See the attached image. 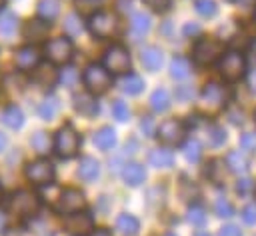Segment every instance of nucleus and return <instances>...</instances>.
<instances>
[{
    "label": "nucleus",
    "instance_id": "obj_47",
    "mask_svg": "<svg viewBox=\"0 0 256 236\" xmlns=\"http://www.w3.org/2000/svg\"><path fill=\"white\" fill-rule=\"evenodd\" d=\"M146 6H150L152 10H158V12H164V10H168V6H170V2L172 0H142Z\"/></svg>",
    "mask_w": 256,
    "mask_h": 236
},
{
    "label": "nucleus",
    "instance_id": "obj_59",
    "mask_svg": "<svg viewBox=\"0 0 256 236\" xmlns=\"http://www.w3.org/2000/svg\"><path fill=\"white\" fill-rule=\"evenodd\" d=\"M0 196H2V188H0Z\"/></svg>",
    "mask_w": 256,
    "mask_h": 236
},
{
    "label": "nucleus",
    "instance_id": "obj_25",
    "mask_svg": "<svg viewBox=\"0 0 256 236\" xmlns=\"http://www.w3.org/2000/svg\"><path fill=\"white\" fill-rule=\"evenodd\" d=\"M206 176H208V180H210V182H214V184H222V182H224V178H226L224 160H218V158L210 160V162H208V166H206Z\"/></svg>",
    "mask_w": 256,
    "mask_h": 236
},
{
    "label": "nucleus",
    "instance_id": "obj_53",
    "mask_svg": "<svg viewBox=\"0 0 256 236\" xmlns=\"http://www.w3.org/2000/svg\"><path fill=\"white\" fill-rule=\"evenodd\" d=\"M90 236H112L108 230H104V228H98V230H94Z\"/></svg>",
    "mask_w": 256,
    "mask_h": 236
},
{
    "label": "nucleus",
    "instance_id": "obj_49",
    "mask_svg": "<svg viewBox=\"0 0 256 236\" xmlns=\"http://www.w3.org/2000/svg\"><path fill=\"white\" fill-rule=\"evenodd\" d=\"M182 32H184V36H198L200 34V26L198 24H194V22H188V24H184V28H182Z\"/></svg>",
    "mask_w": 256,
    "mask_h": 236
},
{
    "label": "nucleus",
    "instance_id": "obj_37",
    "mask_svg": "<svg viewBox=\"0 0 256 236\" xmlns=\"http://www.w3.org/2000/svg\"><path fill=\"white\" fill-rule=\"evenodd\" d=\"M196 12L204 18H212L218 12V6H216L214 0H198L196 2Z\"/></svg>",
    "mask_w": 256,
    "mask_h": 236
},
{
    "label": "nucleus",
    "instance_id": "obj_54",
    "mask_svg": "<svg viewBox=\"0 0 256 236\" xmlns=\"http://www.w3.org/2000/svg\"><path fill=\"white\" fill-rule=\"evenodd\" d=\"M6 144H8V138H6V134H2V132H0V152L6 148Z\"/></svg>",
    "mask_w": 256,
    "mask_h": 236
},
{
    "label": "nucleus",
    "instance_id": "obj_31",
    "mask_svg": "<svg viewBox=\"0 0 256 236\" xmlns=\"http://www.w3.org/2000/svg\"><path fill=\"white\" fill-rule=\"evenodd\" d=\"M30 144H32V148H34L38 154H48V152H50V146H52L50 136H48L44 130H38L36 134H32Z\"/></svg>",
    "mask_w": 256,
    "mask_h": 236
},
{
    "label": "nucleus",
    "instance_id": "obj_14",
    "mask_svg": "<svg viewBox=\"0 0 256 236\" xmlns=\"http://www.w3.org/2000/svg\"><path fill=\"white\" fill-rule=\"evenodd\" d=\"M40 62V52L36 46H24L16 52V66L20 70H32Z\"/></svg>",
    "mask_w": 256,
    "mask_h": 236
},
{
    "label": "nucleus",
    "instance_id": "obj_48",
    "mask_svg": "<svg viewBox=\"0 0 256 236\" xmlns=\"http://www.w3.org/2000/svg\"><path fill=\"white\" fill-rule=\"evenodd\" d=\"M218 236H242V232H240L238 226H234V224H226V226L220 228Z\"/></svg>",
    "mask_w": 256,
    "mask_h": 236
},
{
    "label": "nucleus",
    "instance_id": "obj_36",
    "mask_svg": "<svg viewBox=\"0 0 256 236\" xmlns=\"http://www.w3.org/2000/svg\"><path fill=\"white\" fill-rule=\"evenodd\" d=\"M186 218H188V222L192 226H202L206 222V210L202 206H192V208H188Z\"/></svg>",
    "mask_w": 256,
    "mask_h": 236
},
{
    "label": "nucleus",
    "instance_id": "obj_18",
    "mask_svg": "<svg viewBox=\"0 0 256 236\" xmlns=\"http://www.w3.org/2000/svg\"><path fill=\"white\" fill-rule=\"evenodd\" d=\"M98 174H100V164H98V160L92 158V156H84V158L80 160V164H78V176H80L84 182H92V180L98 178Z\"/></svg>",
    "mask_w": 256,
    "mask_h": 236
},
{
    "label": "nucleus",
    "instance_id": "obj_13",
    "mask_svg": "<svg viewBox=\"0 0 256 236\" xmlns=\"http://www.w3.org/2000/svg\"><path fill=\"white\" fill-rule=\"evenodd\" d=\"M200 100H202V104H204L208 110H218V108H222L224 102H226V90H224L220 84L210 82V84L204 86Z\"/></svg>",
    "mask_w": 256,
    "mask_h": 236
},
{
    "label": "nucleus",
    "instance_id": "obj_11",
    "mask_svg": "<svg viewBox=\"0 0 256 236\" xmlns=\"http://www.w3.org/2000/svg\"><path fill=\"white\" fill-rule=\"evenodd\" d=\"M156 134H158V138H160L162 144H166V146H176V144H180V142L184 140V136H186V126H184L180 120H166V122L160 124V128H158Z\"/></svg>",
    "mask_w": 256,
    "mask_h": 236
},
{
    "label": "nucleus",
    "instance_id": "obj_43",
    "mask_svg": "<svg viewBox=\"0 0 256 236\" xmlns=\"http://www.w3.org/2000/svg\"><path fill=\"white\" fill-rule=\"evenodd\" d=\"M58 80L64 84V86H74L76 80H78V72L74 68H64L60 74H58Z\"/></svg>",
    "mask_w": 256,
    "mask_h": 236
},
{
    "label": "nucleus",
    "instance_id": "obj_10",
    "mask_svg": "<svg viewBox=\"0 0 256 236\" xmlns=\"http://www.w3.org/2000/svg\"><path fill=\"white\" fill-rule=\"evenodd\" d=\"M64 228L70 234L84 236L90 230H94V218L86 210H78V212H72V214H66L64 216Z\"/></svg>",
    "mask_w": 256,
    "mask_h": 236
},
{
    "label": "nucleus",
    "instance_id": "obj_20",
    "mask_svg": "<svg viewBox=\"0 0 256 236\" xmlns=\"http://www.w3.org/2000/svg\"><path fill=\"white\" fill-rule=\"evenodd\" d=\"M150 164L154 168L166 170V168H170L174 164V154L170 150H166V148H156V150L150 152Z\"/></svg>",
    "mask_w": 256,
    "mask_h": 236
},
{
    "label": "nucleus",
    "instance_id": "obj_9",
    "mask_svg": "<svg viewBox=\"0 0 256 236\" xmlns=\"http://www.w3.org/2000/svg\"><path fill=\"white\" fill-rule=\"evenodd\" d=\"M86 206V196L84 192H80L78 188H66L62 190L60 198H58V204H56V210L60 214H72V212H78V210H84Z\"/></svg>",
    "mask_w": 256,
    "mask_h": 236
},
{
    "label": "nucleus",
    "instance_id": "obj_33",
    "mask_svg": "<svg viewBox=\"0 0 256 236\" xmlns=\"http://www.w3.org/2000/svg\"><path fill=\"white\" fill-rule=\"evenodd\" d=\"M130 26L138 36H142V34H146L150 30V16L144 14V12H134L132 20H130Z\"/></svg>",
    "mask_w": 256,
    "mask_h": 236
},
{
    "label": "nucleus",
    "instance_id": "obj_5",
    "mask_svg": "<svg viewBox=\"0 0 256 236\" xmlns=\"http://www.w3.org/2000/svg\"><path fill=\"white\" fill-rule=\"evenodd\" d=\"M218 70L224 76V80L234 82V80H238V78L244 76L246 60H244V56L240 52H234V50L232 52H226V54H222V58L218 62Z\"/></svg>",
    "mask_w": 256,
    "mask_h": 236
},
{
    "label": "nucleus",
    "instance_id": "obj_22",
    "mask_svg": "<svg viewBox=\"0 0 256 236\" xmlns=\"http://www.w3.org/2000/svg\"><path fill=\"white\" fill-rule=\"evenodd\" d=\"M94 144H96L100 150H110V148H114V144H116V132H114L110 126L100 128V130L94 134Z\"/></svg>",
    "mask_w": 256,
    "mask_h": 236
},
{
    "label": "nucleus",
    "instance_id": "obj_61",
    "mask_svg": "<svg viewBox=\"0 0 256 236\" xmlns=\"http://www.w3.org/2000/svg\"><path fill=\"white\" fill-rule=\"evenodd\" d=\"M0 82H2V76H0Z\"/></svg>",
    "mask_w": 256,
    "mask_h": 236
},
{
    "label": "nucleus",
    "instance_id": "obj_6",
    "mask_svg": "<svg viewBox=\"0 0 256 236\" xmlns=\"http://www.w3.org/2000/svg\"><path fill=\"white\" fill-rule=\"evenodd\" d=\"M44 52H46V56H48V60H50L52 64H66V62L72 60L74 46H72L70 38L58 36V38H52V40L46 42Z\"/></svg>",
    "mask_w": 256,
    "mask_h": 236
},
{
    "label": "nucleus",
    "instance_id": "obj_30",
    "mask_svg": "<svg viewBox=\"0 0 256 236\" xmlns=\"http://www.w3.org/2000/svg\"><path fill=\"white\" fill-rule=\"evenodd\" d=\"M58 12H60L58 0H40L38 2V14H40L42 20L50 22V20H54L58 16Z\"/></svg>",
    "mask_w": 256,
    "mask_h": 236
},
{
    "label": "nucleus",
    "instance_id": "obj_15",
    "mask_svg": "<svg viewBox=\"0 0 256 236\" xmlns=\"http://www.w3.org/2000/svg\"><path fill=\"white\" fill-rule=\"evenodd\" d=\"M48 28H50V22L48 20H30L26 26H24V38L30 40V42H40L48 36Z\"/></svg>",
    "mask_w": 256,
    "mask_h": 236
},
{
    "label": "nucleus",
    "instance_id": "obj_39",
    "mask_svg": "<svg viewBox=\"0 0 256 236\" xmlns=\"http://www.w3.org/2000/svg\"><path fill=\"white\" fill-rule=\"evenodd\" d=\"M214 210H216V216H220V218H230V216L234 214L232 204H230L224 196H218V200H216V204H214Z\"/></svg>",
    "mask_w": 256,
    "mask_h": 236
},
{
    "label": "nucleus",
    "instance_id": "obj_51",
    "mask_svg": "<svg viewBox=\"0 0 256 236\" xmlns=\"http://www.w3.org/2000/svg\"><path fill=\"white\" fill-rule=\"evenodd\" d=\"M240 8H244V10H250V8H254L256 6V0H234Z\"/></svg>",
    "mask_w": 256,
    "mask_h": 236
},
{
    "label": "nucleus",
    "instance_id": "obj_35",
    "mask_svg": "<svg viewBox=\"0 0 256 236\" xmlns=\"http://www.w3.org/2000/svg\"><path fill=\"white\" fill-rule=\"evenodd\" d=\"M16 24H18L16 14L6 12V14L0 18V34H4V36H12L14 30H16Z\"/></svg>",
    "mask_w": 256,
    "mask_h": 236
},
{
    "label": "nucleus",
    "instance_id": "obj_28",
    "mask_svg": "<svg viewBox=\"0 0 256 236\" xmlns=\"http://www.w3.org/2000/svg\"><path fill=\"white\" fill-rule=\"evenodd\" d=\"M38 114L44 120H54L56 114H58V98L56 96H46L38 106Z\"/></svg>",
    "mask_w": 256,
    "mask_h": 236
},
{
    "label": "nucleus",
    "instance_id": "obj_55",
    "mask_svg": "<svg viewBox=\"0 0 256 236\" xmlns=\"http://www.w3.org/2000/svg\"><path fill=\"white\" fill-rule=\"evenodd\" d=\"M4 228H6V216L0 212V232H4Z\"/></svg>",
    "mask_w": 256,
    "mask_h": 236
},
{
    "label": "nucleus",
    "instance_id": "obj_19",
    "mask_svg": "<svg viewBox=\"0 0 256 236\" xmlns=\"http://www.w3.org/2000/svg\"><path fill=\"white\" fill-rule=\"evenodd\" d=\"M34 82L40 84V86H52L56 80H58V72L52 64H42L34 70Z\"/></svg>",
    "mask_w": 256,
    "mask_h": 236
},
{
    "label": "nucleus",
    "instance_id": "obj_7",
    "mask_svg": "<svg viewBox=\"0 0 256 236\" xmlns=\"http://www.w3.org/2000/svg\"><path fill=\"white\" fill-rule=\"evenodd\" d=\"M132 60H130V52L122 46V44H114L106 50L104 54V68L112 74H124L128 72Z\"/></svg>",
    "mask_w": 256,
    "mask_h": 236
},
{
    "label": "nucleus",
    "instance_id": "obj_3",
    "mask_svg": "<svg viewBox=\"0 0 256 236\" xmlns=\"http://www.w3.org/2000/svg\"><path fill=\"white\" fill-rule=\"evenodd\" d=\"M84 84H86V90L90 94L98 96V94H104L112 86V78H110V72L104 66L90 64L84 70Z\"/></svg>",
    "mask_w": 256,
    "mask_h": 236
},
{
    "label": "nucleus",
    "instance_id": "obj_17",
    "mask_svg": "<svg viewBox=\"0 0 256 236\" xmlns=\"http://www.w3.org/2000/svg\"><path fill=\"white\" fill-rule=\"evenodd\" d=\"M140 60H142V64H144L146 70L156 72V70H160V66H162L164 54H162L160 48H156V46H148V48H144V50L140 52Z\"/></svg>",
    "mask_w": 256,
    "mask_h": 236
},
{
    "label": "nucleus",
    "instance_id": "obj_29",
    "mask_svg": "<svg viewBox=\"0 0 256 236\" xmlns=\"http://www.w3.org/2000/svg\"><path fill=\"white\" fill-rule=\"evenodd\" d=\"M2 122H4L8 128L16 130V128H20V126L24 124V114H22V110H20L18 106H10V108L4 110V114H2Z\"/></svg>",
    "mask_w": 256,
    "mask_h": 236
},
{
    "label": "nucleus",
    "instance_id": "obj_4",
    "mask_svg": "<svg viewBox=\"0 0 256 236\" xmlns=\"http://www.w3.org/2000/svg\"><path fill=\"white\" fill-rule=\"evenodd\" d=\"M6 208H8L10 212L18 214V216H32V214L38 212V208H40V200H38V196L32 194V192L18 190V192H14V194L8 198Z\"/></svg>",
    "mask_w": 256,
    "mask_h": 236
},
{
    "label": "nucleus",
    "instance_id": "obj_50",
    "mask_svg": "<svg viewBox=\"0 0 256 236\" xmlns=\"http://www.w3.org/2000/svg\"><path fill=\"white\" fill-rule=\"evenodd\" d=\"M176 96H178L180 100H188V98H192V88H188V86H180L178 92H176Z\"/></svg>",
    "mask_w": 256,
    "mask_h": 236
},
{
    "label": "nucleus",
    "instance_id": "obj_26",
    "mask_svg": "<svg viewBox=\"0 0 256 236\" xmlns=\"http://www.w3.org/2000/svg\"><path fill=\"white\" fill-rule=\"evenodd\" d=\"M188 74H190V62H188V58H184V56L172 58V62H170V76L176 78V80H184Z\"/></svg>",
    "mask_w": 256,
    "mask_h": 236
},
{
    "label": "nucleus",
    "instance_id": "obj_1",
    "mask_svg": "<svg viewBox=\"0 0 256 236\" xmlns=\"http://www.w3.org/2000/svg\"><path fill=\"white\" fill-rule=\"evenodd\" d=\"M54 148L58 152L60 158H72L76 156L78 148H80V136L74 130V126L64 124L58 132H56V140H54Z\"/></svg>",
    "mask_w": 256,
    "mask_h": 236
},
{
    "label": "nucleus",
    "instance_id": "obj_34",
    "mask_svg": "<svg viewBox=\"0 0 256 236\" xmlns=\"http://www.w3.org/2000/svg\"><path fill=\"white\" fill-rule=\"evenodd\" d=\"M184 158L188 160V162H198L200 160V156H202V146H200V142L198 140H188L186 144H184Z\"/></svg>",
    "mask_w": 256,
    "mask_h": 236
},
{
    "label": "nucleus",
    "instance_id": "obj_42",
    "mask_svg": "<svg viewBox=\"0 0 256 236\" xmlns=\"http://www.w3.org/2000/svg\"><path fill=\"white\" fill-rule=\"evenodd\" d=\"M240 148L246 152H256V134L254 132H244L240 136Z\"/></svg>",
    "mask_w": 256,
    "mask_h": 236
},
{
    "label": "nucleus",
    "instance_id": "obj_38",
    "mask_svg": "<svg viewBox=\"0 0 256 236\" xmlns=\"http://www.w3.org/2000/svg\"><path fill=\"white\" fill-rule=\"evenodd\" d=\"M112 116H114L118 122H126V120L130 118V108H128V104H126L124 100H116V102L112 104Z\"/></svg>",
    "mask_w": 256,
    "mask_h": 236
},
{
    "label": "nucleus",
    "instance_id": "obj_32",
    "mask_svg": "<svg viewBox=\"0 0 256 236\" xmlns=\"http://www.w3.org/2000/svg\"><path fill=\"white\" fill-rule=\"evenodd\" d=\"M142 88H144V80H142L138 74H128V76L122 80V90H124L126 94H130V96L140 94Z\"/></svg>",
    "mask_w": 256,
    "mask_h": 236
},
{
    "label": "nucleus",
    "instance_id": "obj_8",
    "mask_svg": "<svg viewBox=\"0 0 256 236\" xmlns=\"http://www.w3.org/2000/svg\"><path fill=\"white\" fill-rule=\"evenodd\" d=\"M224 54V42L216 38H202L194 46V60L198 64H212Z\"/></svg>",
    "mask_w": 256,
    "mask_h": 236
},
{
    "label": "nucleus",
    "instance_id": "obj_58",
    "mask_svg": "<svg viewBox=\"0 0 256 236\" xmlns=\"http://www.w3.org/2000/svg\"><path fill=\"white\" fill-rule=\"evenodd\" d=\"M2 6H4V0H0V8H2Z\"/></svg>",
    "mask_w": 256,
    "mask_h": 236
},
{
    "label": "nucleus",
    "instance_id": "obj_27",
    "mask_svg": "<svg viewBox=\"0 0 256 236\" xmlns=\"http://www.w3.org/2000/svg\"><path fill=\"white\" fill-rule=\"evenodd\" d=\"M226 166H228L232 172H236V174H244V172L248 170V160H246V156H244L242 152L232 150V152L226 156Z\"/></svg>",
    "mask_w": 256,
    "mask_h": 236
},
{
    "label": "nucleus",
    "instance_id": "obj_21",
    "mask_svg": "<svg viewBox=\"0 0 256 236\" xmlns=\"http://www.w3.org/2000/svg\"><path fill=\"white\" fill-rule=\"evenodd\" d=\"M74 108H76V112H80L82 116H94V114L98 112L96 100H94L92 96H88V94L76 96V98H74Z\"/></svg>",
    "mask_w": 256,
    "mask_h": 236
},
{
    "label": "nucleus",
    "instance_id": "obj_41",
    "mask_svg": "<svg viewBox=\"0 0 256 236\" xmlns=\"http://www.w3.org/2000/svg\"><path fill=\"white\" fill-rule=\"evenodd\" d=\"M64 30L70 34V36H78L82 32V22L76 14H70L66 16V22H64Z\"/></svg>",
    "mask_w": 256,
    "mask_h": 236
},
{
    "label": "nucleus",
    "instance_id": "obj_24",
    "mask_svg": "<svg viewBox=\"0 0 256 236\" xmlns=\"http://www.w3.org/2000/svg\"><path fill=\"white\" fill-rule=\"evenodd\" d=\"M150 106L154 112H166L170 108V94L164 88H156L150 96Z\"/></svg>",
    "mask_w": 256,
    "mask_h": 236
},
{
    "label": "nucleus",
    "instance_id": "obj_57",
    "mask_svg": "<svg viewBox=\"0 0 256 236\" xmlns=\"http://www.w3.org/2000/svg\"><path fill=\"white\" fill-rule=\"evenodd\" d=\"M166 236H176V234H172V232H168V234H166Z\"/></svg>",
    "mask_w": 256,
    "mask_h": 236
},
{
    "label": "nucleus",
    "instance_id": "obj_23",
    "mask_svg": "<svg viewBox=\"0 0 256 236\" xmlns=\"http://www.w3.org/2000/svg\"><path fill=\"white\" fill-rule=\"evenodd\" d=\"M116 228L124 234V236H134L138 230H140V222L132 216V214H120L118 218H116Z\"/></svg>",
    "mask_w": 256,
    "mask_h": 236
},
{
    "label": "nucleus",
    "instance_id": "obj_16",
    "mask_svg": "<svg viewBox=\"0 0 256 236\" xmlns=\"http://www.w3.org/2000/svg\"><path fill=\"white\" fill-rule=\"evenodd\" d=\"M122 176H124V182H126L128 186L136 188V186H140V184L144 182L146 170H144V166L138 164V162H126V164H124V170H122Z\"/></svg>",
    "mask_w": 256,
    "mask_h": 236
},
{
    "label": "nucleus",
    "instance_id": "obj_46",
    "mask_svg": "<svg viewBox=\"0 0 256 236\" xmlns=\"http://www.w3.org/2000/svg\"><path fill=\"white\" fill-rule=\"evenodd\" d=\"M242 220H244L246 224H250V226L256 224V204H254V202H252V204H246V206L242 208Z\"/></svg>",
    "mask_w": 256,
    "mask_h": 236
},
{
    "label": "nucleus",
    "instance_id": "obj_12",
    "mask_svg": "<svg viewBox=\"0 0 256 236\" xmlns=\"http://www.w3.org/2000/svg\"><path fill=\"white\" fill-rule=\"evenodd\" d=\"M26 178L32 184H50L54 180V166L48 160H34L26 166Z\"/></svg>",
    "mask_w": 256,
    "mask_h": 236
},
{
    "label": "nucleus",
    "instance_id": "obj_56",
    "mask_svg": "<svg viewBox=\"0 0 256 236\" xmlns=\"http://www.w3.org/2000/svg\"><path fill=\"white\" fill-rule=\"evenodd\" d=\"M194 236H210V234H208V232H204V230H200V232H196Z\"/></svg>",
    "mask_w": 256,
    "mask_h": 236
},
{
    "label": "nucleus",
    "instance_id": "obj_60",
    "mask_svg": "<svg viewBox=\"0 0 256 236\" xmlns=\"http://www.w3.org/2000/svg\"><path fill=\"white\" fill-rule=\"evenodd\" d=\"M254 120H256V112H254Z\"/></svg>",
    "mask_w": 256,
    "mask_h": 236
},
{
    "label": "nucleus",
    "instance_id": "obj_45",
    "mask_svg": "<svg viewBox=\"0 0 256 236\" xmlns=\"http://www.w3.org/2000/svg\"><path fill=\"white\" fill-rule=\"evenodd\" d=\"M252 190H254V180H252V178H240V180L236 182V192H238L240 196H248Z\"/></svg>",
    "mask_w": 256,
    "mask_h": 236
},
{
    "label": "nucleus",
    "instance_id": "obj_2",
    "mask_svg": "<svg viewBox=\"0 0 256 236\" xmlns=\"http://www.w3.org/2000/svg\"><path fill=\"white\" fill-rule=\"evenodd\" d=\"M88 30L96 38H110L118 30V18L112 12H106V10L94 12L88 18Z\"/></svg>",
    "mask_w": 256,
    "mask_h": 236
},
{
    "label": "nucleus",
    "instance_id": "obj_44",
    "mask_svg": "<svg viewBox=\"0 0 256 236\" xmlns=\"http://www.w3.org/2000/svg\"><path fill=\"white\" fill-rule=\"evenodd\" d=\"M140 130H142L144 136L152 138V136L156 134V122H154V118H152V116H144V118L140 120Z\"/></svg>",
    "mask_w": 256,
    "mask_h": 236
},
{
    "label": "nucleus",
    "instance_id": "obj_52",
    "mask_svg": "<svg viewBox=\"0 0 256 236\" xmlns=\"http://www.w3.org/2000/svg\"><path fill=\"white\" fill-rule=\"evenodd\" d=\"M248 82H250V90L256 94V70H252V72H250V78H248Z\"/></svg>",
    "mask_w": 256,
    "mask_h": 236
},
{
    "label": "nucleus",
    "instance_id": "obj_40",
    "mask_svg": "<svg viewBox=\"0 0 256 236\" xmlns=\"http://www.w3.org/2000/svg\"><path fill=\"white\" fill-rule=\"evenodd\" d=\"M208 142H210L212 146H222V144L226 142V132H224V128H220V126H210V128H208Z\"/></svg>",
    "mask_w": 256,
    "mask_h": 236
}]
</instances>
